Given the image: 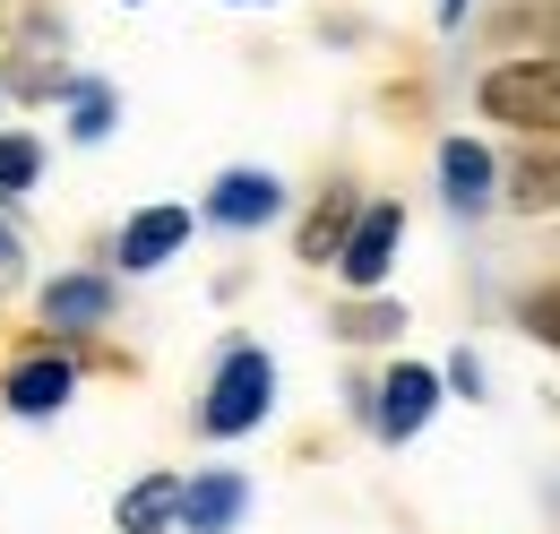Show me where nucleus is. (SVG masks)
Instances as JSON below:
<instances>
[{
    "mask_svg": "<svg viewBox=\"0 0 560 534\" xmlns=\"http://www.w3.org/2000/svg\"><path fill=\"white\" fill-rule=\"evenodd\" d=\"M268 405H277V362H268L259 345H233V353L215 362V380H208L199 422H208V440H242V431L268 422Z\"/></svg>",
    "mask_w": 560,
    "mask_h": 534,
    "instance_id": "obj_1",
    "label": "nucleus"
},
{
    "mask_svg": "<svg viewBox=\"0 0 560 534\" xmlns=\"http://www.w3.org/2000/svg\"><path fill=\"white\" fill-rule=\"evenodd\" d=\"M475 104H483L491 121H509V130L560 138V61H500L475 86Z\"/></svg>",
    "mask_w": 560,
    "mask_h": 534,
    "instance_id": "obj_2",
    "label": "nucleus"
},
{
    "mask_svg": "<svg viewBox=\"0 0 560 534\" xmlns=\"http://www.w3.org/2000/svg\"><path fill=\"white\" fill-rule=\"evenodd\" d=\"M397 242H406V207H397V199H371L362 216H353L346 251H337V267H346V285H353V293H371V285L388 276Z\"/></svg>",
    "mask_w": 560,
    "mask_h": 534,
    "instance_id": "obj_3",
    "label": "nucleus"
},
{
    "mask_svg": "<svg viewBox=\"0 0 560 534\" xmlns=\"http://www.w3.org/2000/svg\"><path fill=\"white\" fill-rule=\"evenodd\" d=\"M431 405H440V380L422 362H397L380 380V397H371V422H380V440H415L422 422H431Z\"/></svg>",
    "mask_w": 560,
    "mask_h": 534,
    "instance_id": "obj_4",
    "label": "nucleus"
},
{
    "mask_svg": "<svg viewBox=\"0 0 560 534\" xmlns=\"http://www.w3.org/2000/svg\"><path fill=\"white\" fill-rule=\"evenodd\" d=\"M277 207H284V182L242 164V173H224V182L208 190V224H224V233H259Z\"/></svg>",
    "mask_w": 560,
    "mask_h": 534,
    "instance_id": "obj_5",
    "label": "nucleus"
},
{
    "mask_svg": "<svg viewBox=\"0 0 560 534\" xmlns=\"http://www.w3.org/2000/svg\"><path fill=\"white\" fill-rule=\"evenodd\" d=\"M78 388V362L70 353H26L18 371H9V414H61Z\"/></svg>",
    "mask_w": 560,
    "mask_h": 534,
    "instance_id": "obj_6",
    "label": "nucleus"
},
{
    "mask_svg": "<svg viewBox=\"0 0 560 534\" xmlns=\"http://www.w3.org/2000/svg\"><path fill=\"white\" fill-rule=\"evenodd\" d=\"M44 320L61 336L104 328V320H113V285H104V276H52V285H44Z\"/></svg>",
    "mask_w": 560,
    "mask_h": 534,
    "instance_id": "obj_7",
    "label": "nucleus"
},
{
    "mask_svg": "<svg viewBox=\"0 0 560 534\" xmlns=\"http://www.w3.org/2000/svg\"><path fill=\"white\" fill-rule=\"evenodd\" d=\"M182 242H190V207H139L121 224V267H164Z\"/></svg>",
    "mask_w": 560,
    "mask_h": 534,
    "instance_id": "obj_8",
    "label": "nucleus"
},
{
    "mask_svg": "<svg viewBox=\"0 0 560 534\" xmlns=\"http://www.w3.org/2000/svg\"><path fill=\"white\" fill-rule=\"evenodd\" d=\"M242 509H250V483H242V474H199V483H182V526L190 534H224Z\"/></svg>",
    "mask_w": 560,
    "mask_h": 534,
    "instance_id": "obj_9",
    "label": "nucleus"
},
{
    "mask_svg": "<svg viewBox=\"0 0 560 534\" xmlns=\"http://www.w3.org/2000/svg\"><path fill=\"white\" fill-rule=\"evenodd\" d=\"M113 526H121V534H164V526H182V474H139V483L121 491Z\"/></svg>",
    "mask_w": 560,
    "mask_h": 534,
    "instance_id": "obj_10",
    "label": "nucleus"
},
{
    "mask_svg": "<svg viewBox=\"0 0 560 534\" xmlns=\"http://www.w3.org/2000/svg\"><path fill=\"white\" fill-rule=\"evenodd\" d=\"M440 190H448V207H466V216L491 199V155L475 138H448V147H440Z\"/></svg>",
    "mask_w": 560,
    "mask_h": 534,
    "instance_id": "obj_11",
    "label": "nucleus"
},
{
    "mask_svg": "<svg viewBox=\"0 0 560 534\" xmlns=\"http://www.w3.org/2000/svg\"><path fill=\"white\" fill-rule=\"evenodd\" d=\"M353 216H362V199H353L346 182H337V190H328V199L311 207V224H302V259H311V267H328V259H337V251H346Z\"/></svg>",
    "mask_w": 560,
    "mask_h": 534,
    "instance_id": "obj_12",
    "label": "nucleus"
},
{
    "mask_svg": "<svg viewBox=\"0 0 560 534\" xmlns=\"http://www.w3.org/2000/svg\"><path fill=\"white\" fill-rule=\"evenodd\" d=\"M509 207H517V216H552L560 207V155H526L517 182H509Z\"/></svg>",
    "mask_w": 560,
    "mask_h": 534,
    "instance_id": "obj_13",
    "label": "nucleus"
},
{
    "mask_svg": "<svg viewBox=\"0 0 560 534\" xmlns=\"http://www.w3.org/2000/svg\"><path fill=\"white\" fill-rule=\"evenodd\" d=\"M35 173H44V138H26V130H0V199L35 190Z\"/></svg>",
    "mask_w": 560,
    "mask_h": 534,
    "instance_id": "obj_14",
    "label": "nucleus"
},
{
    "mask_svg": "<svg viewBox=\"0 0 560 534\" xmlns=\"http://www.w3.org/2000/svg\"><path fill=\"white\" fill-rule=\"evenodd\" d=\"M337 328H346L353 345H388V336L406 328V311H397V302H371V293H362V302H353V311L337 320Z\"/></svg>",
    "mask_w": 560,
    "mask_h": 534,
    "instance_id": "obj_15",
    "label": "nucleus"
},
{
    "mask_svg": "<svg viewBox=\"0 0 560 534\" xmlns=\"http://www.w3.org/2000/svg\"><path fill=\"white\" fill-rule=\"evenodd\" d=\"M70 104H78V113H70V130H78V138H104V130H113V86L78 78V86H70Z\"/></svg>",
    "mask_w": 560,
    "mask_h": 534,
    "instance_id": "obj_16",
    "label": "nucleus"
},
{
    "mask_svg": "<svg viewBox=\"0 0 560 534\" xmlns=\"http://www.w3.org/2000/svg\"><path fill=\"white\" fill-rule=\"evenodd\" d=\"M500 44H517V35H560V0H526V9H500V26H491Z\"/></svg>",
    "mask_w": 560,
    "mask_h": 534,
    "instance_id": "obj_17",
    "label": "nucleus"
},
{
    "mask_svg": "<svg viewBox=\"0 0 560 534\" xmlns=\"http://www.w3.org/2000/svg\"><path fill=\"white\" fill-rule=\"evenodd\" d=\"M526 328L544 336V345H560V285H544V293H526Z\"/></svg>",
    "mask_w": 560,
    "mask_h": 534,
    "instance_id": "obj_18",
    "label": "nucleus"
},
{
    "mask_svg": "<svg viewBox=\"0 0 560 534\" xmlns=\"http://www.w3.org/2000/svg\"><path fill=\"white\" fill-rule=\"evenodd\" d=\"M18 267H26V242H18V224L0 216V285H18Z\"/></svg>",
    "mask_w": 560,
    "mask_h": 534,
    "instance_id": "obj_19",
    "label": "nucleus"
},
{
    "mask_svg": "<svg viewBox=\"0 0 560 534\" xmlns=\"http://www.w3.org/2000/svg\"><path fill=\"white\" fill-rule=\"evenodd\" d=\"M440 18H466V0H440Z\"/></svg>",
    "mask_w": 560,
    "mask_h": 534,
    "instance_id": "obj_20",
    "label": "nucleus"
}]
</instances>
